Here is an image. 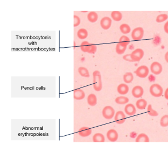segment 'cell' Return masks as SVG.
<instances>
[{"instance_id": "cell-20", "label": "cell", "mask_w": 168, "mask_h": 146, "mask_svg": "<svg viewBox=\"0 0 168 146\" xmlns=\"http://www.w3.org/2000/svg\"><path fill=\"white\" fill-rule=\"evenodd\" d=\"M127 48V46L124 45L122 44L119 42L117 44L116 48H115V50L117 54L121 55V54H124Z\"/></svg>"}, {"instance_id": "cell-10", "label": "cell", "mask_w": 168, "mask_h": 146, "mask_svg": "<svg viewBox=\"0 0 168 146\" xmlns=\"http://www.w3.org/2000/svg\"><path fill=\"white\" fill-rule=\"evenodd\" d=\"M143 93H144L143 89L140 85H137V86L134 87L132 91V95L135 98H137L141 97L143 95Z\"/></svg>"}, {"instance_id": "cell-17", "label": "cell", "mask_w": 168, "mask_h": 146, "mask_svg": "<svg viewBox=\"0 0 168 146\" xmlns=\"http://www.w3.org/2000/svg\"><path fill=\"white\" fill-rule=\"evenodd\" d=\"M88 20L91 23H95L98 20V14L94 12H90L87 16Z\"/></svg>"}, {"instance_id": "cell-4", "label": "cell", "mask_w": 168, "mask_h": 146, "mask_svg": "<svg viewBox=\"0 0 168 146\" xmlns=\"http://www.w3.org/2000/svg\"><path fill=\"white\" fill-rule=\"evenodd\" d=\"M102 115L104 118L111 119L115 116V110L111 106H107L103 109Z\"/></svg>"}, {"instance_id": "cell-36", "label": "cell", "mask_w": 168, "mask_h": 146, "mask_svg": "<svg viewBox=\"0 0 168 146\" xmlns=\"http://www.w3.org/2000/svg\"><path fill=\"white\" fill-rule=\"evenodd\" d=\"M164 31L165 32V33H167L168 34V21L166 23L164 24Z\"/></svg>"}, {"instance_id": "cell-34", "label": "cell", "mask_w": 168, "mask_h": 146, "mask_svg": "<svg viewBox=\"0 0 168 146\" xmlns=\"http://www.w3.org/2000/svg\"><path fill=\"white\" fill-rule=\"evenodd\" d=\"M97 51V46L95 44H91L90 48L88 52V53L95 54Z\"/></svg>"}, {"instance_id": "cell-27", "label": "cell", "mask_w": 168, "mask_h": 146, "mask_svg": "<svg viewBox=\"0 0 168 146\" xmlns=\"http://www.w3.org/2000/svg\"><path fill=\"white\" fill-rule=\"evenodd\" d=\"M90 46H91L90 43L87 41H84L82 42L81 44V50L83 52L88 53L89 50L90 48Z\"/></svg>"}, {"instance_id": "cell-26", "label": "cell", "mask_w": 168, "mask_h": 146, "mask_svg": "<svg viewBox=\"0 0 168 146\" xmlns=\"http://www.w3.org/2000/svg\"><path fill=\"white\" fill-rule=\"evenodd\" d=\"M124 81L126 83H130L134 79L133 74L130 72L126 73L123 76Z\"/></svg>"}, {"instance_id": "cell-16", "label": "cell", "mask_w": 168, "mask_h": 146, "mask_svg": "<svg viewBox=\"0 0 168 146\" xmlns=\"http://www.w3.org/2000/svg\"><path fill=\"white\" fill-rule=\"evenodd\" d=\"M87 102H88V104L89 105H90L92 106H95L97 104V97L94 93L90 94L88 96Z\"/></svg>"}, {"instance_id": "cell-29", "label": "cell", "mask_w": 168, "mask_h": 146, "mask_svg": "<svg viewBox=\"0 0 168 146\" xmlns=\"http://www.w3.org/2000/svg\"><path fill=\"white\" fill-rule=\"evenodd\" d=\"M147 112H148V115L150 116H152V117H156L158 115V112L153 109V108H152V105L151 104H149V105L148 106Z\"/></svg>"}, {"instance_id": "cell-9", "label": "cell", "mask_w": 168, "mask_h": 146, "mask_svg": "<svg viewBox=\"0 0 168 146\" xmlns=\"http://www.w3.org/2000/svg\"><path fill=\"white\" fill-rule=\"evenodd\" d=\"M115 123L118 124H122L126 120V115L122 111L117 112L115 115Z\"/></svg>"}, {"instance_id": "cell-32", "label": "cell", "mask_w": 168, "mask_h": 146, "mask_svg": "<svg viewBox=\"0 0 168 146\" xmlns=\"http://www.w3.org/2000/svg\"><path fill=\"white\" fill-rule=\"evenodd\" d=\"M168 18V16L167 14H160L158 16H157L156 19V21L157 23H162L165 21Z\"/></svg>"}, {"instance_id": "cell-30", "label": "cell", "mask_w": 168, "mask_h": 146, "mask_svg": "<svg viewBox=\"0 0 168 146\" xmlns=\"http://www.w3.org/2000/svg\"><path fill=\"white\" fill-rule=\"evenodd\" d=\"M160 125L162 127H165L168 126V115H164L161 118Z\"/></svg>"}, {"instance_id": "cell-3", "label": "cell", "mask_w": 168, "mask_h": 146, "mask_svg": "<svg viewBox=\"0 0 168 146\" xmlns=\"http://www.w3.org/2000/svg\"><path fill=\"white\" fill-rule=\"evenodd\" d=\"M144 51L141 48H137L133 51L130 57L133 62L140 61L144 56Z\"/></svg>"}, {"instance_id": "cell-38", "label": "cell", "mask_w": 168, "mask_h": 146, "mask_svg": "<svg viewBox=\"0 0 168 146\" xmlns=\"http://www.w3.org/2000/svg\"><path fill=\"white\" fill-rule=\"evenodd\" d=\"M165 60L168 63V51L165 54Z\"/></svg>"}, {"instance_id": "cell-7", "label": "cell", "mask_w": 168, "mask_h": 146, "mask_svg": "<svg viewBox=\"0 0 168 146\" xmlns=\"http://www.w3.org/2000/svg\"><path fill=\"white\" fill-rule=\"evenodd\" d=\"M163 70L162 65L158 62H154L150 65V70L155 75H159Z\"/></svg>"}, {"instance_id": "cell-19", "label": "cell", "mask_w": 168, "mask_h": 146, "mask_svg": "<svg viewBox=\"0 0 168 146\" xmlns=\"http://www.w3.org/2000/svg\"><path fill=\"white\" fill-rule=\"evenodd\" d=\"M147 105V102L144 99H140L136 102V106L139 110L145 109Z\"/></svg>"}, {"instance_id": "cell-25", "label": "cell", "mask_w": 168, "mask_h": 146, "mask_svg": "<svg viewBox=\"0 0 168 146\" xmlns=\"http://www.w3.org/2000/svg\"><path fill=\"white\" fill-rule=\"evenodd\" d=\"M78 72H79L81 76H82V77H90V74H89V70L85 67H79V68L78 69Z\"/></svg>"}, {"instance_id": "cell-11", "label": "cell", "mask_w": 168, "mask_h": 146, "mask_svg": "<svg viewBox=\"0 0 168 146\" xmlns=\"http://www.w3.org/2000/svg\"><path fill=\"white\" fill-rule=\"evenodd\" d=\"M108 140L111 142H115L118 138V133L113 129H111L108 131L107 134Z\"/></svg>"}, {"instance_id": "cell-21", "label": "cell", "mask_w": 168, "mask_h": 146, "mask_svg": "<svg viewBox=\"0 0 168 146\" xmlns=\"http://www.w3.org/2000/svg\"><path fill=\"white\" fill-rule=\"evenodd\" d=\"M135 142H149V138L147 135L145 133H141L137 136L135 140Z\"/></svg>"}, {"instance_id": "cell-31", "label": "cell", "mask_w": 168, "mask_h": 146, "mask_svg": "<svg viewBox=\"0 0 168 146\" xmlns=\"http://www.w3.org/2000/svg\"><path fill=\"white\" fill-rule=\"evenodd\" d=\"M124 45L127 46L130 43V39L126 35H122L119 39V42Z\"/></svg>"}, {"instance_id": "cell-14", "label": "cell", "mask_w": 168, "mask_h": 146, "mask_svg": "<svg viewBox=\"0 0 168 146\" xmlns=\"http://www.w3.org/2000/svg\"><path fill=\"white\" fill-rule=\"evenodd\" d=\"M92 130L87 127H81L79 131V134L82 137H87L92 134Z\"/></svg>"}, {"instance_id": "cell-22", "label": "cell", "mask_w": 168, "mask_h": 146, "mask_svg": "<svg viewBox=\"0 0 168 146\" xmlns=\"http://www.w3.org/2000/svg\"><path fill=\"white\" fill-rule=\"evenodd\" d=\"M93 141L94 142H105V137L102 133H96L92 137Z\"/></svg>"}, {"instance_id": "cell-23", "label": "cell", "mask_w": 168, "mask_h": 146, "mask_svg": "<svg viewBox=\"0 0 168 146\" xmlns=\"http://www.w3.org/2000/svg\"><path fill=\"white\" fill-rule=\"evenodd\" d=\"M77 35L79 38L80 39H84L87 38L88 37V31L85 29H81L77 32Z\"/></svg>"}, {"instance_id": "cell-12", "label": "cell", "mask_w": 168, "mask_h": 146, "mask_svg": "<svg viewBox=\"0 0 168 146\" xmlns=\"http://www.w3.org/2000/svg\"><path fill=\"white\" fill-rule=\"evenodd\" d=\"M85 96V92L81 89H76L74 90V98L76 100H82Z\"/></svg>"}, {"instance_id": "cell-28", "label": "cell", "mask_w": 168, "mask_h": 146, "mask_svg": "<svg viewBox=\"0 0 168 146\" xmlns=\"http://www.w3.org/2000/svg\"><path fill=\"white\" fill-rule=\"evenodd\" d=\"M120 30L123 34L126 35L130 32V27L127 24H122L120 26Z\"/></svg>"}, {"instance_id": "cell-35", "label": "cell", "mask_w": 168, "mask_h": 146, "mask_svg": "<svg viewBox=\"0 0 168 146\" xmlns=\"http://www.w3.org/2000/svg\"><path fill=\"white\" fill-rule=\"evenodd\" d=\"M122 58H123L124 60L127 61L133 62L132 60V58H131V57H130V54H126L125 55H124Z\"/></svg>"}, {"instance_id": "cell-33", "label": "cell", "mask_w": 168, "mask_h": 146, "mask_svg": "<svg viewBox=\"0 0 168 146\" xmlns=\"http://www.w3.org/2000/svg\"><path fill=\"white\" fill-rule=\"evenodd\" d=\"M81 23V19L79 16L76 15L74 16V27H78Z\"/></svg>"}, {"instance_id": "cell-13", "label": "cell", "mask_w": 168, "mask_h": 146, "mask_svg": "<svg viewBox=\"0 0 168 146\" xmlns=\"http://www.w3.org/2000/svg\"><path fill=\"white\" fill-rule=\"evenodd\" d=\"M125 112L127 115L132 116L136 113L137 110L133 104H128L125 107Z\"/></svg>"}, {"instance_id": "cell-18", "label": "cell", "mask_w": 168, "mask_h": 146, "mask_svg": "<svg viewBox=\"0 0 168 146\" xmlns=\"http://www.w3.org/2000/svg\"><path fill=\"white\" fill-rule=\"evenodd\" d=\"M111 17L115 22H119L122 19V14L119 11H113L111 12Z\"/></svg>"}, {"instance_id": "cell-5", "label": "cell", "mask_w": 168, "mask_h": 146, "mask_svg": "<svg viewBox=\"0 0 168 146\" xmlns=\"http://www.w3.org/2000/svg\"><path fill=\"white\" fill-rule=\"evenodd\" d=\"M149 68L146 65H141L135 70L137 76L140 78H145L149 74Z\"/></svg>"}, {"instance_id": "cell-15", "label": "cell", "mask_w": 168, "mask_h": 146, "mask_svg": "<svg viewBox=\"0 0 168 146\" xmlns=\"http://www.w3.org/2000/svg\"><path fill=\"white\" fill-rule=\"evenodd\" d=\"M117 91L120 95H126L129 91V87L126 84L122 83L118 86Z\"/></svg>"}, {"instance_id": "cell-2", "label": "cell", "mask_w": 168, "mask_h": 146, "mask_svg": "<svg viewBox=\"0 0 168 146\" xmlns=\"http://www.w3.org/2000/svg\"><path fill=\"white\" fill-rule=\"evenodd\" d=\"M150 93L152 96L155 97H160L162 95L163 90L160 85L154 84L150 87Z\"/></svg>"}, {"instance_id": "cell-1", "label": "cell", "mask_w": 168, "mask_h": 146, "mask_svg": "<svg viewBox=\"0 0 168 146\" xmlns=\"http://www.w3.org/2000/svg\"><path fill=\"white\" fill-rule=\"evenodd\" d=\"M93 87L96 91H100L103 88L102 76L100 72L95 70L93 72Z\"/></svg>"}, {"instance_id": "cell-24", "label": "cell", "mask_w": 168, "mask_h": 146, "mask_svg": "<svg viewBox=\"0 0 168 146\" xmlns=\"http://www.w3.org/2000/svg\"><path fill=\"white\" fill-rule=\"evenodd\" d=\"M115 102L117 104L123 105L128 103L129 102V99L125 96H119L116 98V99L115 100Z\"/></svg>"}, {"instance_id": "cell-8", "label": "cell", "mask_w": 168, "mask_h": 146, "mask_svg": "<svg viewBox=\"0 0 168 146\" xmlns=\"http://www.w3.org/2000/svg\"><path fill=\"white\" fill-rule=\"evenodd\" d=\"M100 24L102 29L107 30L109 29L111 27L112 25V20L109 17H104L101 19Z\"/></svg>"}, {"instance_id": "cell-6", "label": "cell", "mask_w": 168, "mask_h": 146, "mask_svg": "<svg viewBox=\"0 0 168 146\" xmlns=\"http://www.w3.org/2000/svg\"><path fill=\"white\" fill-rule=\"evenodd\" d=\"M144 35V30L142 27H138L134 29L132 32V38L134 40H140Z\"/></svg>"}, {"instance_id": "cell-37", "label": "cell", "mask_w": 168, "mask_h": 146, "mask_svg": "<svg viewBox=\"0 0 168 146\" xmlns=\"http://www.w3.org/2000/svg\"><path fill=\"white\" fill-rule=\"evenodd\" d=\"M164 97L166 100H168V88L166 89L165 93H164Z\"/></svg>"}]
</instances>
